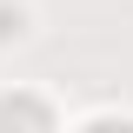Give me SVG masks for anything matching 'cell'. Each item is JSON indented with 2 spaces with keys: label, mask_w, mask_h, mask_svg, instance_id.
<instances>
[{
  "label": "cell",
  "mask_w": 133,
  "mask_h": 133,
  "mask_svg": "<svg viewBox=\"0 0 133 133\" xmlns=\"http://www.w3.org/2000/svg\"><path fill=\"white\" fill-rule=\"evenodd\" d=\"M7 120H33V127H47V107H33V100H0V127H7Z\"/></svg>",
  "instance_id": "1"
},
{
  "label": "cell",
  "mask_w": 133,
  "mask_h": 133,
  "mask_svg": "<svg viewBox=\"0 0 133 133\" xmlns=\"http://www.w3.org/2000/svg\"><path fill=\"white\" fill-rule=\"evenodd\" d=\"M20 33V14H7V7H0V40H14Z\"/></svg>",
  "instance_id": "2"
}]
</instances>
